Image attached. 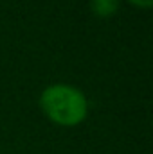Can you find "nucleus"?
<instances>
[{"label":"nucleus","mask_w":153,"mask_h":154,"mask_svg":"<svg viewBox=\"0 0 153 154\" xmlns=\"http://www.w3.org/2000/svg\"><path fill=\"white\" fill-rule=\"evenodd\" d=\"M40 108L52 124L61 127L79 125L88 115V100L85 93L76 86L63 82L50 84L41 91Z\"/></svg>","instance_id":"f257e3e1"},{"label":"nucleus","mask_w":153,"mask_h":154,"mask_svg":"<svg viewBox=\"0 0 153 154\" xmlns=\"http://www.w3.org/2000/svg\"><path fill=\"white\" fill-rule=\"evenodd\" d=\"M128 2L139 9H151L153 5V0H128Z\"/></svg>","instance_id":"7ed1b4c3"},{"label":"nucleus","mask_w":153,"mask_h":154,"mask_svg":"<svg viewBox=\"0 0 153 154\" xmlns=\"http://www.w3.org/2000/svg\"><path fill=\"white\" fill-rule=\"evenodd\" d=\"M121 0H90V11L97 18H110L119 9Z\"/></svg>","instance_id":"f03ea898"}]
</instances>
